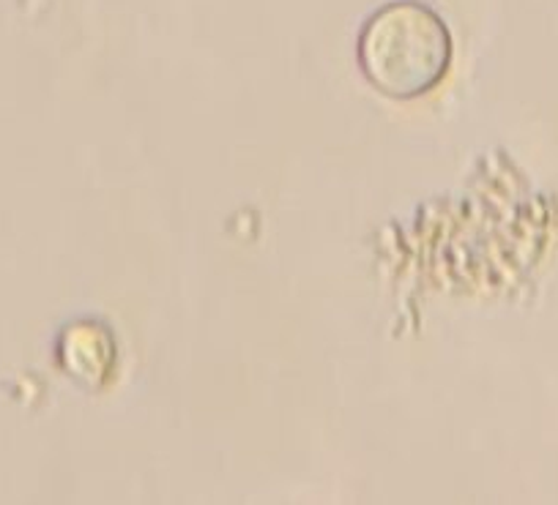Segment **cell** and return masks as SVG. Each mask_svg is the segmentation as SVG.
Returning a JSON list of instances; mask_svg holds the SVG:
<instances>
[{"label": "cell", "mask_w": 558, "mask_h": 505, "mask_svg": "<svg viewBox=\"0 0 558 505\" xmlns=\"http://www.w3.org/2000/svg\"><path fill=\"white\" fill-rule=\"evenodd\" d=\"M359 66L389 99H416L441 85L452 66V34L441 14L418 0L378 9L359 34Z\"/></svg>", "instance_id": "obj_1"}]
</instances>
